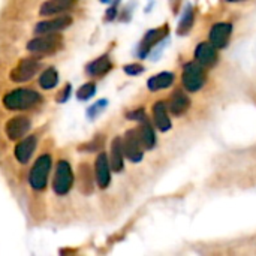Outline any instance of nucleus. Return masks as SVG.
<instances>
[{
    "label": "nucleus",
    "mask_w": 256,
    "mask_h": 256,
    "mask_svg": "<svg viewBox=\"0 0 256 256\" xmlns=\"http://www.w3.org/2000/svg\"><path fill=\"white\" fill-rule=\"evenodd\" d=\"M57 81H58V75H57V70L54 68H48L39 78V84L40 87L44 88H52L57 86Z\"/></svg>",
    "instance_id": "obj_22"
},
{
    "label": "nucleus",
    "mask_w": 256,
    "mask_h": 256,
    "mask_svg": "<svg viewBox=\"0 0 256 256\" xmlns=\"http://www.w3.org/2000/svg\"><path fill=\"white\" fill-rule=\"evenodd\" d=\"M111 62L106 56H102L99 58H96L94 62H92L88 66H87V74L92 75V76H99V75H104L106 74L110 69H111Z\"/></svg>",
    "instance_id": "obj_20"
},
{
    "label": "nucleus",
    "mask_w": 256,
    "mask_h": 256,
    "mask_svg": "<svg viewBox=\"0 0 256 256\" xmlns=\"http://www.w3.org/2000/svg\"><path fill=\"white\" fill-rule=\"evenodd\" d=\"M72 24V18L68 15H60L52 20H45L36 24L34 33L36 34H46V33H58L60 30H64Z\"/></svg>",
    "instance_id": "obj_8"
},
{
    "label": "nucleus",
    "mask_w": 256,
    "mask_h": 256,
    "mask_svg": "<svg viewBox=\"0 0 256 256\" xmlns=\"http://www.w3.org/2000/svg\"><path fill=\"white\" fill-rule=\"evenodd\" d=\"M195 58L204 68H213L218 63V51L212 42H202L195 50Z\"/></svg>",
    "instance_id": "obj_9"
},
{
    "label": "nucleus",
    "mask_w": 256,
    "mask_h": 256,
    "mask_svg": "<svg viewBox=\"0 0 256 256\" xmlns=\"http://www.w3.org/2000/svg\"><path fill=\"white\" fill-rule=\"evenodd\" d=\"M39 102H40L39 93H36L34 90H28V88L14 90L3 98V105L8 110H14V111L15 110H28V108L38 105Z\"/></svg>",
    "instance_id": "obj_1"
},
{
    "label": "nucleus",
    "mask_w": 256,
    "mask_h": 256,
    "mask_svg": "<svg viewBox=\"0 0 256 256\" xmlns=\"http://www.w3.org/2000/svg\"><path fill=\"white\" fill-rule=\"evenodd\" d=\"M80 178H81V190L88 194L92 190V178H90V168L87 165L80 166Z\"/></svg>",
    "instance_id": "obj_24"
},
{
    "label": "nucleus",
    "mask_w": 256,
    "mask_h": 256,
    "mask_svg": "<svg viewBox=\"0 0 256 256\" xmlns=\"http://www.w3.org/2000/svg\"><path fill=\"white\" fill-rule=\"evenodd\" d=\"M94 92H96V86H94L93 82H87V84H84V86L78 90L76 98H78L80 100H87V99H90V98L94 94Z\"/></svg>",
    "instance_id": "obj_25"
},
{
    "label": "nucleus",
    "mask_w": 256,
    "mask_h": 256,
    "mask_svg": "<svg viewBox=\"0 0 256 256\" xmlns=\"http://www.w3.org/2000/svg\"><path fill=\"white\" fill-rule=\"evenodd\" d=\"M124 72H126L128 75H138V74H142V72H144V68H142L141 64L132 63V64L124 66Z\"/></svg>",
    "instance_id": "obj_26"
},
{
    "label": "nucleus",
    "mask_w": 256,
    "mask_h": 256,
    "mask_svg": "<svg viewBox=\"0 0 256 256\" xmlns=\"http://www.w3.org/2000/svg\"><path fill=\"white\" fill-rule=\"evenodd\" d=\"M28 129H30V120L22 116L14 117L6 123V135L12 141L22 138L28 132Z\"/></svg>",
    "instance_id": "obj_10"
},
{
    "label": "nucleus",
    "mask_w": 256,
    "mask_h": 256,
    "mask_svg": "<svg viewBox=\"0 0 256 256\" xmlns=\"http://www.w3.org/2000/svg\"><path fill=\"white\" fill-rule=\"evenodd\" d=\"M194 20H195V14H194L192 8H188L186 12L183 14V18H182L180 24H178V30H177L178 34H186L194 26Z\"/></svg>",
    "instance_id": "obj_23"
},
{
    "label": "nucleus",
    "mask_w": 256,
    "mask_h": 256,
    "mask_svg": "<svg viewBox=\"0 0 256 256\" xmlns=\"http://www.w3.org/2000/svg\"><path fill=\"white\" fill-rule=\"evenodd\" d=\"M153 118H154V124L158 126V129H160L162 132H166L171 129V120L166 111V105L165 102H156L153 105Z\"/></svg>",
    "instance_id": "obj_15"
},
{
    "label": "nucleus",
    "mask_w": 256,
    "mask_h": 256,
    "mask_svg": "<svg viewBox=\"0 0 256 256\" xmlns=\"http://www.w3.org/2000/svg\"><path fill=\"white\" fill-rule=\"evenodd\" d=\"M138 134H140V138H141V142H142V147L144 148H153L154 144H156V136H154V130L150 124V122L147 118L141 120V126L138 129Z\"/></svg>",
    "instance_id": "obj_19"
},
{
    "label": "nucleus",
    "mask_w": 256,
    "mask_h": 256,
    "mask_svg": "<svg viewBox=\"0 0 256 256\" xmlns=\"http://www.w3.org/2000/svg\"><path fill=\"white\" fill-rule=\"evenodd\" d=\"M96 180L99 188L105 189L111 180V165L105 153H100L96 159Z\"/></svg>",
    "instance_id": "obj_12"
},
{
    "label": "nucleus",
    "mask_w": 256,
    "mask_h": 256,
    "mask_svg": "<svg viewBox=\"0 0 256 256\" xmlns=\"http://www.w3.org/2000/svg\"><path fill=\"white\" fill-rule=\"evenodd\" d=\"M102 2H106V0H102Z\"/></svg>",
    "instance_id": "obj_31"
},
{
    "label": "nucleus",
    "mask_w": 256,
    "mask_h": 256,
    "mask_svg": "<svg viewBox=\"0 0 256 256\" xmlns=\"http://www.w3.org/2000/svg\"><path fill=\"white\" fill-rule=\"evenodd\" d=\"M226 2H243V0H226Z\"/></svg>",
    "instance_id": "obj_29"
},
{
    "label": "nucleus",
    "mask_w": 256,
    "mask_h": 256,
    "mask_svg": "<svg viewBox=\"0 0 256 256\" xmlns=\"http://www.w3.org/2000/svg\"><path fill=\"white\" fill-rule=\"evenodd\" d=\"M183 86L189 92H198L206 82V70L200 62H190L184 66L183 70Z\"/></svg>",
    "instance_id": "obj_3"
},
{
    "label": "nucleus",
    "mask_w": 256,
    "mask_h": 256,
    "mask_svg": "<svg viewBox=\"0 0 256 256\" xmlns=\"http://www.w3.org/2000/svg\"><path fill=\"white\" fill-rule=\"evenodd\" d=\"M34 147H36V136H34V135L24 138V140L15 147V158H16L21 164H27L28 159L32 158L33 152H34Z\"/></svg>",
    "instance_id": "obj_16"
},
{
    "label": "nucleus",
    "mask_w": 256,
    "mask_h": 256,
    "mask_svg": "<svg viewBox=\"0 0 256 256\" xmlns=\"http://www.w3.org/2000/svg\"><path fill=\"white\" fill-rule=\"evenodd\" d=\"M232 33V26L228 22H218L210 30V42L216 48H224L228 45L230 36Z\"/></svg>",
    "instance_id": "obj_11"
},
{
    "label": "nucleus",
    "mask_w": 256,
    "mask_h": 256,
    "mask_svg": "<svg viewBox=\"0 0 256 256\" xmlns=\"http://www.w3.org/2000/svg\"><path fill=\"white\" fill-rule=\"evenodd\" d=\"M63 39L58 33L39 34L27 44V50L36 56H51L62 48Z\"/></svg>",
    "instance_id": "obj_2"
},
{
    "label": "nucleus",
    "mask_w": 256,
    "mask_h": 256,
    "mask_svg": "<svg viewBox=\"0 0 256 256\" xmlns=\"http://www.w3.org/2000/svg\"><path fill=\"white\" fill-rule=\"evenodd\" d=\"M128 118H130V120H136V122H141V120H144V118H146V112H144V110H142V108H140V110H136V111H130V112L128 114Z\"/></svg>",
    "instance_id": "obj_27"
},
{
    "label": "nucleus",
    "mask_w": 256,
    "mask_h": 256,
    "mask_svg": "<svg viewBox=\"0 0 256 256\" xmlns=\"http://www.w3.org/2000/svg\"><path fill=\"white\" fill-rule=\"evenodd\" d=\"M172 82H174V74H171V72H160V74H158V75H154V76H152L148 80L147 87L152 92H158V90L170 87Z\"/></svg>",
    "instance_id": "obj_18"
},
{
    "label": "nucleus",
    "mask_w": 256,
    "mask_h": 256,
    "mask_svg": "<svg viewBox=\"0 0 256 256\" xmlns=\"http://www.w3.org/2000/svg\"><path fill=\"white\" fill-rule=\"evenodd\" d=\"M72 183H74V172L70 165L66 160H60L56 168L54 182H52L54 192L57 195H66L70 190Z\"/></svg>",
    "instance_id": "obj_5"
},
{
    "label": "nucleus",
    "mask_w": 256,
    "mask_h": 256,
    "mask_svg": "<svg viewBox=\"0 0 256 256\" xmlns=\"http://www.w3.org/2000/svg\"><path fill=\"white\" fill-rule=\"evenodd\" d=\"M123 152L124 156L132 162H140L142 159V142L138 134V129H130L126 132L123 140Z\"/></svg>",
    "instance_id": "obj_6"
},
{
    "label": "nucleus",
    "mask_w": 256,
    "mask_h": 256,
    "mask_svg": "<svg viewBox=\"0 0 256 256\" xmlns=\"http://www.w3.org/2000/svg\"><path fill=\"white\" fill-rule=\"evenodd\" d=\"M50 168H51V156L50 154H44L40 156L32 171H30V184L34 190H42L46 186V180H48V174H50Z\"/></svg>",
    "instance_id": "obj_4"
},
{
    "label": "nucleus",
    "mask_w": 256,
    "mask_h": 256,
    "mask_svg": "<svg viewBox=\"0 0 256 256\" xmlns=\"http://www.w3.org/2000/svg\"><path fill=\"white\" fill-rule=\"evenodd\" d=\"M190 105V99L188 98V94L182 90H177L171 94V100H170V111L176 116L180 117L183 116Z\"/></svg>",
    "instance_id": "obj_14"
},
{
    "label": "nucleus",
    "mask_w": 256,
    "mask_h": 256,
    "mask_svg": "<svg viewBox=\"0 0 256 256\" xmlns=\"http://www.w3.org/2000/svg\"><path fill=\"white\" fill-rule=\"evenodd\" d=\"M62 2H74V0H62Z\"/></svg>",
    "instance_id": "obj_30"
},
{
    "label": "nucleus",
    "mask_w": 256,
    "mask_h": 256,
    "mask_svg": "<svg viewBox=\"0 0 256 256\" xmlns=\"http://www.w3.org/2000/svg\"><path fill=\"white\" fill-rule=\"evenodd\" d=\"M40 69V63L34 58H24L18 63V66L10 72V80L15 82H26L32 80Z\"/></svg>",
    "instance_id": "obj_7"
},
{
    "label": "nucleus",
    "mask_w": 256,
    "mask_h": 256,
    "mask_svg": "<svg viewBox=\"0 0 256 256\" xmlns=\"http://www.w3.org/2000/svg\"><path fill=\"white\" fill-rule=\"evenodd\" d=\"M69 94H70V86H66L64 90H63V93H60L57 96V102H66L68 98H69Z\"/></svg>",
    "instance_id": "obj_28"
},
{
    "label": "nucleus",
    "mask_w": 256,
    "mask_h": 256,
    "mask_svg": "<svg viewBox=\"0 0 256 256\" xmlns=\"http://www.w3.org/2000/svg\"><path fill=\"white\" fill-rule=\"evenodd\" d=\"M166 33H168L166 26L150 30V32L146 34V38L142 39V44H141V46H140V57H147V52L150 51V48H152L153 45H156L159 40H162V39L166 36Z\"/></svg>",
    "instance_id": "obj_13"
},
{
    "label": "nucleus",
    "mask_w": 256,
    "mask_h": 256,
    "mask_svg": "<svg viewBox=\"0 0 256 256\" xmlns=\"http://www.w3.org/2000/svg\"><path fill=\"white\" fill-rule=\"evenodd\" d=\"M70 8V2H62V0H51L45 2L40 8V15H58L63 14Z\"/></svg>",
    "instance_id": "obj_21"
},
{
    "label": "nucleus",
    "mask_w": 256,
    "mask_h": 256,
    "mask_svg": "<svg viewBox=\"0 0 256 256\" xmlns=\"http://www.w3.org/2000/svg\"><path fill=\"white\" fill-rule=\"evenodd\" d=\"M123 158H124V152H123V140L122 138H114L112 144H111V156H110V165L111 170L116 172H120L123 170Z\"/></svg>",
    "instance_id": "obj_17"
}]
</instances>
